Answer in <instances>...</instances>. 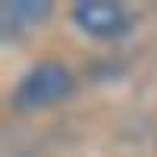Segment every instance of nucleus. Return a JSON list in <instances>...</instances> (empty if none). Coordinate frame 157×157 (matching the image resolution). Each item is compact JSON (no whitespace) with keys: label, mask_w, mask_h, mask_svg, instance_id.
<instances>
[{"label":"nucleus","mask_w":157,"mask_h":157,"mask_svg":"<svg viewBox=\"0 0 157 157\" xmlns=\"http://www.w3.org/2000/svg\"><path fill=\"white\" fill-rule=\"evenodd\" d=\"M72 22L91 38H120L129 32V13L113 0H78L72 6Z\"/></svg>","instance_id":"2"},{"label":"nucleus","mask_w":157,"mask_h":157,"mask_svg":"<svg viewBox=\"0 0 157 157\" xmlns=\"http://www.w3.org/2000/svg\"><path fill=\"white\" fill-rule=\"evenodd\" d=\"M50 6L47 0H6L0 6V22H3V38H16L22 32H29L32 25H38L41 19L50 16Z\"/></svg>","instance_id":"3"},{"label":"nucleus","mask_w":157,"mask_h":157,"mask_svg":"<svg viewBox=\"0 0 157 157\" xmlns=\"http://www.w3.org/2000/svg\"><path fill=\"white\" fill-rule=\"evenodd\" d=\"M69 94H72V72L57 60H44L19 78L10 104L19 113H35V110L54 107Z\"/></svg>","instance_id":"1"}]
</instances>
